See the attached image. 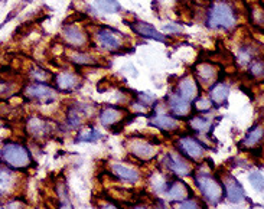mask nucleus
Masks as SVG:
<instances>
[{
	"mask_svg": "<svg viewBox=\"0 0 264 209\" xmlns=\"http://www.w3.org/2000/svg\"><path fill=\"white\" fill-rule=\"evenodd\" d=\"M207 25L212 29H233L237 25L236 10L224 0L214 2L208 9Z\"/></svg>",
	"mask_w": 264,
	"mask_h": 209,
	"instance_id": "nucleus-1",
	"label": "nucleus"
},
{
	"mask_svg": "<svg viewBox=\"0 0 264 209\" xmlns=\"http://www.w3.org/2000/svg\"><path fill=\"white\" fill-rule=\"evenodd\" d=\"M2 160L15 171H25L32 166V156L26 146L16 142H6L0 150Z\"/></svg>",
	"mask_w": 264,
	"mask_h": 209,
	"instance_id": "nucleus-2",
	"label": "nucleus"
},
{
	"mask_svg": "<svg viewBox=\"0 0 264 209\" xmlns=\"http://www.w3.org/2000/svg\"><path fill=\"white\" fill-rule=\"evenodd\" d=\"M195 183L198 186L201 195L204 196V200L209 205H217L224 198L221 182L209 172L195 171Z\"/></svg>",
	"mask_w": 264,
	"mask_h": 209,
	"instance_id": "nucleus-3",
	"label": "nucleus"
},
{
	"mask_svg": "<svg viewBox=\"0 0 264 209\" xmlns=\"http://www.w3.org/2000/svg\"><path fill=\"white\" fill-rule=\"evenodd\" d=\"M126 149L129 150V153L132 156H134L136 159H139L142 162H150V160H153L159 154L158 147L155 146V143L147 142V140L140 139V137L127 139Z\"/></svg>",
	"mask_w": 264,
	"mask_h": 209,
	"instance_id": "nucleus-4",
	"label": "nucleus"
},
{
	"mask_svg": "<svg viewBox=\"0 0 264 209\" xmlns=\"http://www.w3.org/2000/svg\"><path fill=\"white\" fill-rule=\"evenodd\" d=\"M95 39L98 45L107 52H119L124 47V36L120 32L108 28V26H100L95 32Z\"/></svg>",
	"mask_w": 264,
	"mask_h": 209,
	"instance_id": "nucleus-5",
	"label": "nucleus"
},
{
	"mask_svg": "<svg viewBox=\"0 0 264 209\" xmlns=\"http://www.w3.org/2000/svg\"><path fill=\"white\" fill-rule=\"evenodd\" d=\"M176 147L182 156L194 162H199L201 159H204L207 152V147L192 136H180L176 142Z\"/></svg>",
	"mask_w": 264,
	"mask_h": 209,
	"instance_id": "nucleus-6",
	"label": "nucleus"
},
{
	"mask_svg": "<svg viewBox=\"0 0 264 209\" xmlns=\"http://www.w3.org/2000/svg\"><path fill=\"white\" fill-rule=\"evenodd\" d=\"M165 166L168 168V171L172 172L173 175L185 178L189 176L194 172V166L189 162L185 156H182L179 152H169L165 156Z\"/></svg>",
	"mask_w": 264,
	"mask_h": 209,
	"instance_id": "nucleus-7",
	"label": "nucleus"
},
{
	"mask_svg": "<svg viewBox=\"0 0 264 209\" xmlns=\"http://www.w3.org/2000/svg\"><path fill=\"white\" fill-rule=\"evenodd\" d=\"M221 185H222V190H224V196L228 202L231 203H240L245 200V193L241 183L237 181L236 178L230 173L221 175Z\"/></svg>",
	"mask_w": 264,
	"mask_h": 209,
	"instance_id": "nucleus-8",
	"label": "nucleus"
},
{
	"mask_svg": "<svg viewBox=\"0 0 264 209\" xmlns=\"http://www.w3.org/2000/svg\"><path fill=\"white\" fill-rule=\"evenodd\" d=\"M62 39L65 40L69 47L81 49L90 44V38L84 29L76 26V25H66L62 29Z\"/></svg>",
	"mask_w": 264,
	"mask_h": 209,
	"instance_id": "nucleus-9",
	"label": "nucleus"
},
{
	"mask_svg": "<svg viewBox=\"0 0 264 209\" xmlns=\"http://www.w3.org/2000/svg\"><path fill=\"white\" fill-rule=\"evenodd\" d=\"M52 127H51V124L48 120H44V118H41L38 115H32V117H29L28 121H26V132L28 134L32 137V139H35V140H45L49 137V134L52 133Z\"/></svg>",
	"mask_w": 264,
	"mask_h": 209,
	"instance_id": "nucleus-10",
	"label": "nucleus"
},
{
	"mask_svg": "<svg viewBox=\"0 0 264 209\" xmlns=\"http://www.w3.org/2000/svg\"><path fill=\"white\" fill-rule=\"evenodd\" d=\"M23 94L26 95L30 100H38V101H54L57 100L58 97V91L54 90L52 87L47 86V84H29V86L25 87L23 90Z\"/></svg>",
	"mask_w": 264,
	"mask_h": 209,
	"instance_id": "nucleus-11",
	"label": "nucleus"
},
{
	"mask_svg": "<svg viewBox=\"0 0 264 209\" xmlns=\"http://www.w3.org/2000/svg\"><path fill=\"white\" fill-rule=\"evenodd\" d=\"M150 124L162 132H178L180 129L179 118L165 111H155L150 117Z\"/></svg>",
	"mask_w": 264,
	"mask_h": 209,
	"instance_id": "nucleus-12",
	"label": "nucleus"
},
{
	"mask_svg": "<svg viewBox=\"0 0 264 209\" xmlns=\"http://www.w3.org/2000/svg\"><path fill=\"white\" fill-rule=\"evenodd\" d=\"M163 193H165L166 199L173 202V203H178L180 200L186 199V198H191V196H192V190H191V188H189L185 182L178 181V179L169 182Z\"/></svg>",
	"mask_w": 264,
	"mask_h": 209,
	"instance_id": "nucleus-13",
	"label": "nucleus"
},
{
	"mask_svg": "<svg viewBox=\"0 0 264 209\" xmlns=\"http://www.w3.org/2000/svg\"><path fill=\"white\" fill-rule=\"evenodd\" d=\"M168 108L176 118H189L192 113V105L176 93L168 95Z\"/></svg>",
	"mask_w": 264,
	"mask_h": 209,
	"instance_id": "nucleus-14",
	"label": "nucleus"
},
{
	"mask_svg": "<svg viewBox=\"0 0 264 209\" xmlns=\"http://www.w3.org/2000/svg\"><path fill=\"white\" fill-rule=\"evenodd\" d=\"M178 93L176 94L180 95L183 100L186 101H195L199 95V84L198 81L192 76L185 75L178 81V87H176Z\"/></svg>",
	"mask_w": 264,
	"mask_h": 209,
	"instance_id": "nucleus-15",
	"label": "nucleus"
},
{
	"mask_svg": "<svg viewBox=\"0 0 264 209\" xmlns=\"http://www.w3.org/2000/svg\"><path fill=\"white\" fill-rule=\"evenodd\" d=\"M100 123L104 127H116L126 118V110L122 107H104L100 111Z\"/></svg>",
	"mask_w": 264,
	"mask_h": 209,
	"instance_id": "nucleus-16",
	"label": "nucleus"
},
{
	"mask_svg": "<svg viewBox=\"0 0 264 209\" xmlns=\"http://www.w3.org/2000/svg\"><path fill=\"white\" fill-rule=\"evenodd\" d=\"M130 28L134 33H137L139 36L147 39H153V40H159V42H166V38L162 35L158 29L153 25L143 22V20H134L130 23Z\"/></svg>",
	"mask_w": 264,
	"mask_h": 209,
	"instance_id": "nucleus-17",
	"label": "nucleus"
},
{
	"mask_svg": "<svg viewBox=\"0 0 264 209\" xmlns=\"http://www.w3.org/2000/svg\"><path fill=\"white\" fill-rule=\"evenodd\" d=\"M18 185V176L13 173L12 168L0 164V196H6L12 193L15 186Z\"/></svg>",
	"mask_w": 264,
	"mask_h": 209,
	"instance_id": "nucleus-18",
	"label": "nucleus"
},
{
	"mask_svg": "<svg viewBox=\"0 0 264 209\" xmlns=\"http://www.w3.org/2000/svg\"><path fill=\"white\" fill-rule=\"evenodd\" d=\"M195 76L198 84L202 86H212L214 81L217 79L218 69L209 62H201L195 67Z\"/></svg>",
	"mask_w": 264,
	"mask_h": 209,
	"instance_id": "nucleus-19",
	"label": "nucleus"
},
{
	"mask_svg": "<svg viewBox=\"0 0 264 209\" xmlns=\"http://www.w3.org/2000/svg\"><path fill=\"white\" fill-rule=\"evenodd\" d=\"M54 81H55V87H57L58 91H62V93L74 91L76 88L81 86L80 78L72 72H61L57 76H54Z\"/></svg>",
	"mask_w": 264,
	"mask_h": 209,
	"instance_id": "nucleus-20",
	"label": "nucleus"
},
{
	"mask_svg": "<svg viewBox=\"0 0 264 209\" xmlns=\"http://www.w3.org/2000/svg\"><path fill=\"white\" fill-rule=\"evenodd\" d=\"M110 169H111V173H113L114 176L123 182L136 183V182L140 181V173H139V171L133 169L130 166H124L122 163H113Z\"/></svg>",
	"mask_w": 264,
	"mask_h": 209,
	"instance_id": "nucleus-21",
	"label": "nucleus"
},
{
	"mask_svg": "<svg viewBox=\"0 0 264 209\" xmlns=\"http://www.w3.org/2000/svg\"><path fill=\"white\" fill-rule=\"evenodd\" d=\"M263 134H264L263 126H261V124H255L254 127H253L248 133L245 134V137L243 139V142H241V147H244V149H250V150L255 149L257 146L261 144Z\"/></svg>",
	"mask_w": 264,
	"mask_h": 209,
	"instance_id": "nucleus-22",
	"label": "nucleus"
},
{
	"mask_svg": "<svg viewBox=\"0 0 264 209\" xmlns=\"http://www.w3.org/2000/svg\"><path fill=\"white\" fill-rule=\"evenodd\" d=\"M209 100L217 105L225 104L228 97H230V87L227 84H222V82H217L214 86L211 87L209 90Z\"/></svg>",
	"mask_w": 264,
	"mask_h": 209,
	"instance_id": "nucleus-23",
	"label": "nucleus"
},
{
	"mask_svg": "<svg viewBox=\"0 0 264 209\" xmlns=\"http://www.w3.org/2000/svg\"><path fill=\"white\" fill-rule=\"evenodd\" d=\"M68 58L72 64H76L78 67H95L98 65V61L94 57L88 55L87 52H81V51H71L68 54Z\"/></svg>",
	"mask_w": 264,
	"mask_h": 209,
	"instance_id": "nucleus-24",
	"label": "nucleus"
},
{
	"mask_svg": "<svg viewBox=\"0 0 264 209\" xmlns=\"http://www.w3.org/2000/svg\"><path fill=\"white\" fill-rule=\"evenodd\" d=\"M29 76H30V79L32 81H35V82H41V84H44V82H49L51 79H54V75L47 71V69H44V68L41 67H33L30 71H29Z\"/></svg>",
	"mask_w": 264,
	"mask_h": 209,
	"instance_id": "nucleus-25",
	"label": "nucleus"
},
{
	"mask_svg": "<svg viewBox=\"0 0 264 209\" xmlns=\"http://www.w3.org/2000/svg\"><path fill=\"white\" fill-rule=\"evenodd\" d=\"M189 127L197 132V133H205L209 130L211 127V123L208 121L207 118L204 117H199V115H195V117H189Z\"/></svg>",
	"mask_w": 264,
	"mask_h": 209,
	"instance_id": "nucleus-26",
	"label": "nucleus"
},
{
	"mask_svg": "<svg viewBox=\"0 0 264 209\" xmlns=\"http://www.w3.org/2000/svg\"><path fill=\"white\" fill-rule=\"evenodd\" d=\"M95 8L100 12H104V13H117L119 10L122 9L120 3L117 0H97Z\"/></svg>",
	"mask_w": 264,
	"mask_h": 209,
	"instance_id": "nucleus-27",
	"label": "nucleus"
},
{
	"mask_svg": "<svg viewBox=\"0 0 264 209\" xmlns=\"http://www.w3.org/2000/svg\"><path fill=\"white\" fill-rule=\"evenodd\" d=\"M263 71H264V62L261 58H255L251 61L250 64V71L248 74L253 79H261L263 78Z\"/></svg>",
	"mask_w": 264,
	"mask_h": 209,
	"instance_id": "nucleus-28",
	"label": "nucleus"
},
{
	"mask_svg": "<svg viewBox=\"0 0 264 209\" xmlns=\"http://www.w3.org/2000/svg\"><path fill=\"white\" fill-rule=\"evenodd\" d=\"M194 108L199 111V113H205V111H209L212 108V101L208 100V98H197L195 100V104H194Z\"/></svg>",
	"mask_w": 264,
	"mask_h": 209,
	"instance_id": "nucleus-29",
	"label": "nucleus"
},
{
	"mask_svg": "<svg viewBox=\"0 0 264 209\" xmlns=\"http://www.w3.org/2000/svg\"><path fill=\"white\" fill-rule=\"evenodd\" d=\"M250 183L253 185V188L258 192H263V175L261 172H253L250 175Z\"/></svg>",
	"mask_w": 264,
	"mask_h": 209,
	"instance_id": "nucleus-30",
	"label": "nucleus"
},
{
	"mask_svg": "<svg viewBox=\"0 0 264 209\" xmlns=\"http://www.w3.org/2000/svg\"><path fill=\"white\" fill-rule=\"evenodd\" d=\"M101 136H100V133L97 132V130H88L87 133H83L78 136V142H95V140H98Z\"/></svg>",
	"mask_w": 264,
	"mask_h": 209,
	"instance_id": "nucleus-31",
	"label": "nucleus"
},
{
	"mask_svg": "<svg viewBox=\"0 0 264 209\" xmlns=\"http://www.w3.org/2000/svg\"><path fill=\"white\" fill-rule=\"evenodd\" d=\"M137 100H140L142 101L143 105H150L155 103V95L149 94V93H140V94H137Z\"/></svg>",
	"mask_w": 264,
	"mask_h": 209,
	"instance_id": "nucleus-32",
	"label": "nucleus"
},
{
	"mask_svg": "<svg viewBox=\"0 0 264 209\" xmlns=\"http://www.w3.org/2000/svg\"><path fill=\"white\" fill-rule=\"evenodd\" d=\"M13 91V87L12 84H8V82H3L0 81V95H8Z\"/></svg>",
	"mask_w": 264,
	"mask_h": 209,
	"instance_id": "nucleus-33",
	"label": "nucleus"
}]
</instances>
